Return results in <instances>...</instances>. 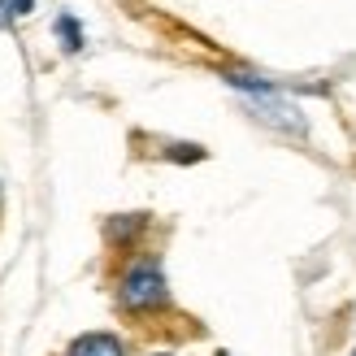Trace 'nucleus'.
Returning a JSON list of instances; mask_svg holds the SVG:
<instances>
[{
	"mask_svg": "<svg viewBox=\"0 0 356 356\" xmlns=\"http://www.w3.org/2000/svg\"><path fill=\"white\" fill-rule=\"evenodd\" d=\"M57 35H61L65 52H79V48H83V31H79V22H74L70 13H61V17H57Z\"/></svg>",
	"mask_w": 356,
	"mask_h": 356,
	"instance_id": "obj_3",
	"label": "nucleus"
},
{
	"mask_svg": "<svg viewBox=\"0 0 356 356\" xmlns=\"http://www.w3.org/2000/svg\"><path fill=\"white\" fill-rule=\"evenodd\" d=\"M65 356H127V343L118 339V334H104V330H92V334H79L74 343H70Z\"/></svg>",
	"mask_w": 356,
	"mask_h": 356,
	"instance_id": "obj_2",
	"label": "nucleus"
},
{
	"mask_svg": "<svg viewBox=\"0 0 356 356\" xmlns=\"http://www.w3.org/2000/svg\"><path fill=\"white\" fill-rule=\"evenodd\" d=\"M170 305V287H165V270L156 257H139L127 265V274L118 278V309L131 317H148L161 313Z\"/></svg>",
	"mask_w": 356,
	"mask_h": 356,
	"instance_id": "obj_1",
	"label": "nucleus"
},
{
	"mask_svg": "<svg viewBox=\"0 0 356 356\" xmlns=\"http://www.w3.org/2000/svg\"><path fill=\"white\" fill-rule=\"evenodd\" d=\"M156 356H170V352H156Z\"/></svg>",
	"mask_w": 356,
	"mask_h": 356,
	"instance_id": "obj_5",
	"label": "nucleus"
},
{
	"mask_svg": "<svg viewBox=\"0 0 356 356\" xmlns=\"http://www.w3.org/2000/svg\"><path fill=\"white\" fill-rule=\"evenodd\" d=\"M218 356H230V352H218Z\"/></svg>",
	"mask_w": 356,
	"mask_h": 356,
	"instance_id": "obj_6",
	"label": "nucleus"
},
{
	"mask_svg": "<svg viewBox=\"0 0 356 356\" xmlns=\"http://www.w3.org/2000/svg\"><path fill=\"white\" fill-rule=\"evenodd\" d=\"M31 5H35V0H0V26H9V22H17V17H26Z\"/></svg>",
	"mask_w": 356,
	"mask_h": 356,
	"instance_id": "obj_4",
	"label": "nucleus"
}]
</instances>
